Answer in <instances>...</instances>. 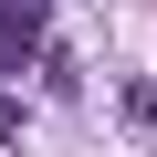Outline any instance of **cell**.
<instances>
[{
	"label": "cell",
	"mask_w": 157,
	"mask_h": 157,
	"mask_svg": "<svg viewBox=\"0 0 157 157\" xmlns=\"http://www.w3.org/2000/svg\"><path fill=\"white\" fill-rule=\"evenodd\" d=\"M11 126H21V115H11V105H0V136H11Z\"/></svg>",
	"instance_id": "obj_2"
},
{
	"label": "cell",
	"mask_w": 157,
	"mask_h": 157,
	"mask_svg": "<svg viewBox=\"0 0 157 157\" xmlns=\"http://www.w3.org/2000/svg\"><path fill=\"white\" fill-rule=\"evenodd\" d=\"M21 11H42V0H21Z\"/></svg>",
	"instance_id": "obj_3"
},
{
	"label": "cell",
	"mask_w": 157,
	"mask_h": 157,
	"mask_svg": "<svg viewBox=\"0 0 157 157\" xmlns=\"http://www.w3.org/2000/svg\"><path fill=\"white\" fill-rule=\"evenodd\" d=\"M126 115H136V126L157 136V84H126Z\"/></svg>",
	"instance_id": "obj_1"
}]
</instances>
